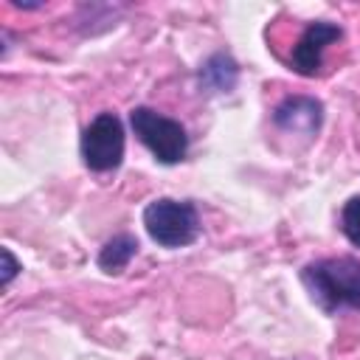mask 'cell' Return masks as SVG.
<instances>
[{
	"mask_svg": "<svg viewBox=\"0 0 360 360\" xmlns=\"http://www.w3.org/2000/svg\"><path fill=\"white\" fill-rule=\"evenodd\" d=\"M301 281L307 284L312 301L326 312L360 309V262L352 256L309 262L301 270Z\"/></svg>",
	"mask_w": 360,
	"mask_h": 360,
	"instance_id": "6da1fadb",
	"label": "cell"
},
{
	"mask_svg": "<svg viewBox=\"0 0 360 360\" xmlns=\"http://www.w3.org/2000/svg\"><path fill=\"white\" fill-rule=\"evenodd\" d=\"M340 231L354 248H360V194L349 197L343 202V208H340Z\"/></svg>",
	"mask_w": 360,
	"mask_h": 360,
	"instance_id": "9c48e42d",
	"label": "cell"
},
{
	"mask_svg": "<svg viewBox=\"0 0 360 360\" xmlns=\"http://www.w3.org/2000/svg\"><path fill=\"white\" fill-rule=\"evenodd\" d=\"M82 160L90 172H112L124 160V124L115 112H98L82 132Z\"/></svg>",
	"mask_w": 360,
	"mask_h": 360,
	"instance_id": "277c9868",
	"label": "cell"
},
{
	"mask_svg": "<svg viewBox=\"0 0 360 360\" xmlns=\"http://www.w3.org/2000/svg\"><path fill=\"white\" fill-rule=\"evenodd\" d=\"M129 124L138 135V141L155 155V160L172 166L180 163L188 152V135L186 127L152 107H135L129 112Z\"/></svg>",
	"mask_w": 360,
	"mask_h": 360,
	"instance_id": "3957f363",
	"label": "cell"
},
{
	"mask_svg": "<svg viewBox=\"0 0 360 360\" xmlns=\"http://www.w3.org/2000/svg\"><path fill=\"white\" fill-rule=\"evenodd\" d=\"M143 228L160 248H186L200 236L194 202L158 197L143 208Z\"/></svg>",
	"mask_w": 360,
	"mask_h": 360,
	"instance_id": "7a4b0ae2",
	"label": "cell"
},
{
	"mask_svg": "<svg viewBox=\"0 0 360 360\" xmlns=\"http://www.w3.org/2000/svg\"><path fill=\"white\" fill-rule=\"evenodd\" d=\"M343 37L340 25L335 22H326V20H315L304 28V34L298 37V42L292 45V53H290V68L301 76H315L323 65V51L338 42Z\"/></svg>",
	"mask_w": 360,
	"mask_h": 360,
	"instance_id": "5b68a950",
	"label": "cell"
},
{
	"mask_svg": "<svg viewBox=\"0 0 360 360\" xmlns=\"http://www.w3.org/2000/svg\"><path fill=\"white\" fill-rule=\"evenodd\" d=\"M3 262H6V270H3V284H11V278L17 276L20 264H17V259L11 256V250H8V248H3Z\"/></svg>",
	"mask_w": 360,
	"mask_h": 360,
	"instance_id": "30bf717a",
	"label": "cell"
},
{
	"mask_svg": "<svg viewBox=\"0 0 360 360\" xmlns=\"http://www.w3.org/2000/svg\"><path fill=\"white\" fill-rule=\"evenodd\" d=\"M321 121H323V107L318 98L309 96H287L273 112V124L287 135L312 138L321 129Z\"/></svg>",
	"mask_w": 360,
	"mask_h": 360,
	"instance_id": "8992f818",
	"label": "cell"
},
{
	"mask_svg": "<svg viewBox=\"0 0 360 360\" xmlns=\"http://www.w3.org/2000/svg\"><path fill=\"white\" fill-rule=\"evenodd\" d=\"M236 76H239V68L228 53H214L200 70V82L211 93H228L236 84Z\"/></svg>",
	"mask_w": 360,
	"mask_h": 360,
	"instance_id": "52a82bcc",
	"label": "cell"
},
{
	"mask_svg": "<svg viewBox=\"0 0 360 360\" xmlns=\"http://www.w3.org/2000/svg\"><path fill=\"white\" fill-rule=\"evenodd\" d=\"M135 253H138V239L132 233H118L110 242H104V248L98 253V267L104 273H121L132 262Z\"/></svg>",
	"mask_w": 360,
	"mask_h": 360,
	"instance_id": "ba28073f",
	"label": "cell"
}]
</instances>
